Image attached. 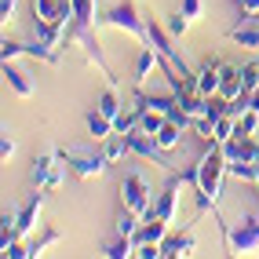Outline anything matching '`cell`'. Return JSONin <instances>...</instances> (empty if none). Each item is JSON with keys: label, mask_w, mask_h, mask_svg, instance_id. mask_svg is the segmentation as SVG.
<instances>
[{"label": "cell", "mask_w": 259, "mask_h": 259, "mask_svg": "<svg viewBox=\"0 0 259 259\" xmlns=\"http://www.w3.org/2000/svg\"><path fill=\"white\" fill-rule=\"evenodd\" d=\"M95 22H99V0H73V22H70V29H66L62 48L73 44V40H84V48H88V59L102 70V77L113 84L117 77L110 73V66H106V59H102V51H99V40L92 37V26H95Z\"/></svg>", "instance_id": "1"}, {"label": "cell", "mask_w": 259, "mask_h": 259, "mask_svg": "<svg viewBox=\"0 0 259 259\" xmlns=\"http://www.w3.org/2000/svg\"><path fill=\"white\" fill-rule=\"evenodd\" d=\"M223 176H227V153H223L219 143H212V150L197 161V197L201 208H215L219 194H223Z\"/></svg>", "instance_id": "2"}, {"label": "cell", "mask_w": 259, "mask_h": 259, "mask_svg": "<svg viewBox=\"0 0 259 259\" xmlns=\"http://www.w3.org/2000/svg\"><path fill=\"white\" fill-rule=\"evenodd\" d=\"M102 26H113V29H124L132 33L139 44H150L146 40V19H139V8H135V0H117V4L99 19Z\"/></svg>", "instance_id": "3"}, {"label": "cell", "mask_w": 259, "mask_h": 259, "mask_svg": "<svg viewBox=\"0 0 259 259\" xmlns=\"http://www.w3.org/2000/svg\"><path fill=\"white\" fill-rule=\"evenodd\" d=\"M120 201H124V208L135 212L139 219H146L153 212V190L146 186L143 176H128L124 183H120Z\"/></svg>", "instance_id": "4"}, {"label": "cell", "mask_w": 259, "mask_h": 259, "mask_svg": "<svg viewBox=\"0 0 259 259\" xmlns=\"http://www.w3.org/2000/svg\"><path fill=\"white\" fill-rule=\"evenodd\" d=\"M62 179H66V161L59 157V153H48V157L33 161V183H37L40 190L55 194V190L62 186Z\"/></svg>", "instance_id": "5"}, {"label": "cell", "mask_w": 259, "mask_h": 259, "mask_svg": "<svg viewBox=\"0 0 259 259\" xmlns=\"http://www.w3.org/2000/svg\"><path fill=\"white\" fill-rule=\"evenodd\" d=\"M59 157L70 164L73 171L80 179H95V176H102V171H106V157H102V153H95V157H88V153H80V150H73V146H66V150H55Z\"/></svg>", "instance_id": "6"}, {"label": "cell", "mask_w": 259, "mask_h": 259, "mask_svg": "<svg viewBox=\"0 0 259 259\" xmlns=\"http://www.w3.org/2000/svg\"><path fill=\"white\" fill-rule=\"evenodd\" d=\"M0 55H4V62H15L19 55H33V59L51 62V66L59 62V51L51 48V44H44V40H37V44H19V40H8V37H4V44H0Z\"/></svg>", "instance_id": "7"}, {"label": "cell", "mask_w": 259, "mask_h": 259, "mask_svg": "<svg viewBox=\"0 0 259 259\" xmlns=\"http://www.w3.org/2000/svg\"><path fill=\"white\" fill-rule=\"evenodd\" d=\"M227 245L234 252H259V215H248L237 227H227Z\"/></svg>", "instance_id": "8"}, {"label": "cell", "mask_w": 259, "mask_h": 259, "mask_svg": "<svg viewBox=\"0 0 259 259\" xmlns=\"http://www.w3.org/2000/svg\"><path fill=\"white\" fill-rule=\"evenodd\" d=\"M124 139H128V150H132V153L150 157V161H157V164H168V161H164L168 150L157 146V135H150V132H143V128H132V132H124Z\"/></svg>", "instance_id": "9"}, {"label": "cell", "mask_w": 259, "mask_h": 259, "mask_svg": "<svg viewBox=\"0 0 259 259\" xmlns=\"http://www.w3.org/2000/svg\"><path fill=\"white\" fill-rule=\"evenodd\" d=\"M219 80H223V62L219 59H204V66L197 70V95L215 99L219 95Z\"/></svg>", "instance_id": "10"}, {"label": "cell", "mask_w": 259, "mask_h": 259, "mask_svg": "<svg viewBox=\"0 0 259 259\" xmlns=\"http://www.w3.org/2000/svg\"><path fill=\"white\" fill-rule=\"evenodd\" d=\"M4 80H8V88L19 95V99H33V95H37V84H33L29 73L19 70L15 62H4Z\"/></svg>", "instance_id": "11"}, {"label": "cell", "mask_w": 259, "mask_h": 259, "mask_svg": "<svg viewBox=\"0 0 259 259\" xmlns=\"http://www.w3.org/2000/svg\"><path fill=\"white\" fill-rule=\"evenodd\" d=\"M245 95V80H241V66H227L223 62V80H219V99L234 102Z\"/></svg>", "instance_id": "12"}, {"label": "cell", "mask_w": 259, "mask_h": 259, "mask_svg": "<svg viewBox=\"0 0 259 259\" xmlns=\"http://www.w3.org/2000/svg\"><path fill=\"white\" fill-rule=\"evenodd\" d=\"M197 248V237L194 234H168L164 241H161V255L164 259H179V255H190V252H194Z\"/></svg>", "instance_id": "13"}, {"label": "cell", "mask_w": 259, "mask_h": 259, "mask_svg": "<svg viewBox=\"0 0 259 259\" xmlns=\"http://www.w3.org/2000/svg\"><path fill=\"white\" fill-rule=\"evenodd\" d=\"M44 194H48V190H40V194L33 197V201L26 204V208L19 212V215H15V234H19V237H26L33 227H37V219H40V208H44Z\"/></svg>", "instance_id": "14"}, {"label": "cell", "mask_w": 259, "mask_h": 259, "mask_svg": "<svg viewBox=\"0 0 259 259\" xmlns=\"http://www.w3.org/2000/svg\"><path fill=\"white\" fill-rule=\"evenodd\" d=\"M157 66H161L157 48H153V44H139V59H135V84L143 88V84L150 80V73L157 70Z\"/></svg>", "instance_id": "15"}, {"label": "cell", "mask_w": 259, "mask_h": 259, "mask_svg": "<svg viewBox=\"0 0 259 259\" xmlns=\"http://www.w3.org/2000/svg\"><path fill=\"white\" fill-rule=\"evenodd\" d=\"M88 132H92V139L95 143H106L110 139V135H113V120L106 117V113H88Z\"/></svg>", "instance_id": "16"}, {"label": "cell", "mask_w": 259, "mask_h": 259, "mask_svg": "<svg viewBox=\"0 0 259 259\" xmlns=\"http://www.w3.org/2000/svg\"><path fill=\"white\" fill-rule=\"evenodd\" d=\"M183 132H186V128H183V124H176V120L168 117V120H164V128L157 132V146H161V150H176V146H179V139H183Z\"/></svg>", "instance_id": "17"}, {"label": "cell", "mask_w": 259, "mask_h": 259, "mask_svg": "<svg viewBox=\"0 0 259 259\" xmlns=\"http://www.w3.org/2000/svg\"><path fill=\"white\" fill-rule=\"evenodd\" d=\"M230 40L241 44V48H259V26H252V22L234 26V29H230Z\"/></svg>", "instance_id": "18"}, {"label": "cell", "mask_w": 259, "mask_h": 259, "mask_svg": "<svg viewBox=\"0 0 259 259\" xmlns=\"http://www.w3.org/2000/svg\"><path fill=\"white\" fill-rule=\"evenodd\" d=\"M237 135V117L230 113V110H223V117L215 120V132H212V143H227V139H234Z\"/></svg>", "instance_id": "19"}, {"label": "cell", "mask_w": 259, "mask_h": 259, "mask_svg": "<svg viewBox=\"0 0 259 259\" xmlns=\"http://www.w3.org/2000/svg\"><path fill=\"white\" fill-rule=\"evenodd\" d=\"M227 176H234L241 183H259V168H255V161H230Z\"/></svg>", "instance_id": "20"}, {"label": "cell", "mask_w": 259, "mask_h": 259, "mask_svg": "<svg viewBox=\"0 0 259 259\" xmlns=\"http://www.w3.org/2000/svg\"><path fill=\"white\" fill-rule=\"evenodd\" d=\"M124 153H132V150H128V139H124L120 132H113L110 139H106V146H102V157H106V161L113 164V161H120V157H124Z\"/></svg>", "instance_id": "21"}, {"label": "cell", "mask_w": 259, "mask_h": 259, "mask_svg": "<svg viewBox=\"0 0 259 259\" xmlns=\"http://www.w3.org/2000/svg\"><path fill=\"white\" fill-rule=\"evenodd\" d=\"M99 113H106V117L113 120V124H117V117L124 113V110H120V99L113 95V88H106V92L99 95Z\"/></svg>", "instance_id": "22"}, {"label": "cell", "mask_w": 259, "mask_h": 259, "mask_svg": "<svg viewBox=\"0 0 259 259\" xmlns=\"http://www.w3.org/2000/svg\"><path fill=\"white\" fill-rule=\"evenodd\" d=\"M102 255H110V259H128V255H135V241L117 234V241H113V245H106V252H102Z\"/></svg>", "instance_id": "23"}, {"label": "cell", "mask_w": 259, "mask_h": 259, "mask_svg": "<svg viewBox=\"0 0 259 259\" xmlns=\"http://www.w3.org/2000/svg\"><path fill=\"white\" fill-rule=\"evenodd\" d=\"M59 241H62V234L59 230H44L37 241H33V245H29V255H44V248H51V245H59Z\"/></svg>", "instance_id": "24"}, {"label": "cell", "mask_w": 259, "mask_h": 259, "mask_svg": "<svg viewBox=\"0 0 259 259\" xmlns=\"http://www.w3.org/2000/svg\"><path fill=\"white\" fill-rule=\"evenodd\" d=\"M255 128H259V113L255 110H245L237 117V135H255Z\"/></svg>", "instance_id": "25"}, {"label": "cell", "mask_w": 259, "mask_h": 259, "mask_svg": "<svg viewBox=\"0 0 259 259\" xmlns=\"http://www.w3.org/2000/svg\"><path fill=\"white\" fill-rule=\"evenodd\" d=\"M190 22H194V19H186V15L179 11V15H171V19H168V33H171V37H186V29H190Z\"/></svg>", "instance_id": "26"}, {"label": "cell", "mask_w": 259, "mask_h": 259, "mask_svg": "<svg viewBox=\"0 0 259 259\" xmlns=\"http://www.w3.org/2000/svg\"><path fill=\"white\" fill-rule=\"evenodd\" d=\"M15 8H19V0H0V22H11L15 19Z\"/></svg>", "instance_id": "27"}, {"label": "cell", "mask_w": 259, "mask_h": 259, "mask_svg": "<svg viewBox=\"0 0 259 259\" xmlns=\"http://www.w3.org/2000/svg\"><path fill=\"white\" fill-rule=\"evenodd\" d=\"M201 11H204L201 0H183V15L186 19H201Z\"/></svg>", "instance_id": "28"}, {"label": "cell", "mask_w": 259, "mask_h": 259, "mask_svg": "<svg viewBox=\"0 0 259 259\" xmlns=\"http://www.w3.org/2000/svg\"><path fill=\"white\" fill-rule=\"evenodd\" d=\"M11 153H15V139H11V135H4V143H0V157H11Z\"/></svg>", "instance_id": "29"}, {"label": "cell", "mask_w": 259, "mask_h": 259, "mask_svg": "<svg viewBox=\"0 0 259 259\" xmlns=\"http://www.w3.org/2000/svg\"><path fill=\"white\" fill-rule=\"evenodd\" d=\"M248 110H255V113H259V88L248 95Z\"/></svg>", "instance_id": "30"}, {"label": "cell", "mask_w": 259, "mask_h": 259, "mask_svg": "<svg viewBox=\"0 0 259 259\" xmlns=\"http://www.w3.org/2000/svg\"><path fill=\"white\" fill-rule=\"evenodd\" d=\"M255 194H259V183H255Z\"/></svg>", "instance_id": "31"}, {"label": "cell", "mask_w": 259, "mask_h": 259, "mask_svg": "<svg viewBox=\"0 0 259 259\" xmlns=\"http://www.w3.org/2000/svg\"><path fill=\"white\" fill-rule=\"evenodd\" d=\"M255 168H259V161H255Z\"/></svg>", "instance_id": "32"}]
</instances>
